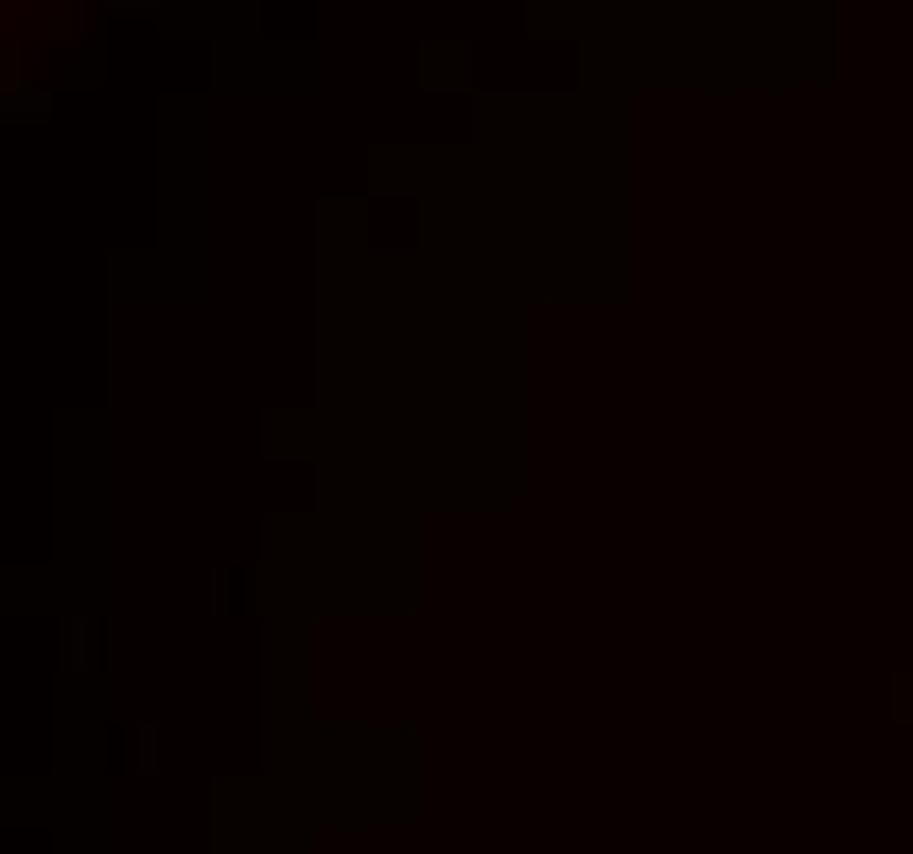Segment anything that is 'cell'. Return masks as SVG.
<instances>
[{"label":"cell","instance_id":"obj_1","mask_svg":"<svg viewBox=\"0 0 913 854\" xmlns=\"http://www.w3.org/2000/svg\"><path fill=\"white\" fill-rule=\"evenodd\" d=\"M119 7H158V0H119Z\"/></svg>","mask_w":913,"mask_h":854}]
</instances>
